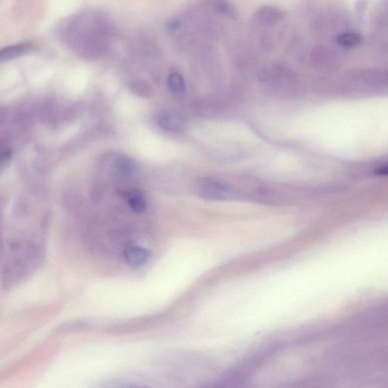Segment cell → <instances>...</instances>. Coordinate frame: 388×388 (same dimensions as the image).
<instances>
[{
	"label": "cell",
	"instance_id": "9",
	"mask_svg": "<svg viewBox=\"0 0 388 388\" xmlns=\"http://www.w3.org/2000/svg\"><path fill=\"white\" fill-rule=\"evenodd\" d=\"M203 190L207 194H209V196H216L217 197L219 193H223L229 191V187L227 184H224L220 181H207L202 184Z\"/></svg>",
	"mask_w": 388,
	"mask_h": 388
},
{
	"label": "cell",
	"instance_id": "11",
	"mask_svg": "<svg viewBox=\"0 0 388 388\" xmlns=\"http://www.w3.org/2000/svg\"><path fill=\"white\" fill-rule=\"evenodd\" d=\"M130 88L137 96L141 97H149L152 92L149 85L142 81H134L131 83Z\"/></svg>",
	"mask_w": 388,
	"mask_h": 388
},
{
	"label": "cell",
	"instance_id": "12",
	"mask_svg": "<svg viewBox=\"0 0 388 388\" xmlns=\"http://www.w3.org/2000/svg\"><path fill=\"white\" fill-rule=\"evenodd\" d=\"M160 124L165 130L173 131L179 127V120L174 116H165L160 119Z\"/></svg>",
	"mask_w": 388,
	"mask_h": 388
},
{
	"label": "cell",
	"instance_id": "8",
	"mask_svg": "<svg viewBox=\"0 0 388 388\" xmlns=\"http://www.w3.org/2000/svg\"><path fill=\"white\" fill-rule=\"evenodd\" d=\"M170 90L176 95H183L186 90V81L180 73L173 72L168 78Z\"/></svg>",
	"mask_w": 388,
	"mask_h": 388
},
{
	"label": "cell",
	"instance_id": "6",
	"mask_svg": "<svg viewBox=\"0 0 388 388\" xmlns=\"http://www.w3.org/2000/svg\"><path fill=\"white\" fill-rule=\"evenodd\" d=\"M125 198L129 207L136 214H142L146 209V202L142 194L138 191L132 190L125 194Z\"/></svg>",
	"mask_w": 388,
	"mask_h": 388
},
{
	"label": "cell",
	"instance_id": "5",
	"mask_svg": "<svg viewBox=\"0 0 388 388\" xmlns=\"http://www.w3.org/2000/svg\"><path fill=\"white\" fill-rule=\"evenodd\" d=\"M201 1L218 14L232 18V20L237 16L236 8L229 0H201Z\"/></svg>",
	"mask_w": 388,
	"mask_h": 388
},
{
	"label": "cell",
	"instance_id": "13",
	"mask_svg": "<svg viewBox=\"0 0 388 388\" xmlns=\"http://www.w3.org/2000/svg\"><path fill=\"white\" fill-rule=\"evenodd\" d=\"M378 174L382 175L388 174V165L384 166L383 169H380V171H378Z\"/></svg>",
	"mask_w": 388,
	"mask_h": 388
},
{
	"label": "cell",
	"instance_id": "3",
	"mask_svg": "<svg viewBox=\"0 0 388 388\" xmlns=\"http://www.w3.org/2000/svg\"><path fill=\"white\" fill-rule=\"evenodd\" d=\"M150 256L146 249L137 246L127 247L123 254L125 263L132 268L144 266L149 261Z\"/></svg>",
	"mask_w": 388,
	"mask_h": 388
},
{
	"label": "cell",
	"instance_id": "7",
	"mask_svg": "<svg viewBox=\"0 0 388 388\" xmlns=\"http://www.w3.org/2000/svg\"><path fill=\"white\" fill-rule=\"evenodd\" d=\"M362 41V36L356 32H347L338 36L337 42L345 48H352L356 47Z\"/></svg>",
	"mask_w": 388,
	"mask_h": 388
},
{
	"label": "cell",
	"instance_id": "4",
	"mask_svg": "<svg viewBox=\"0 0 388 388\" xmlns=\"http://www.w3.org/2000/svg\"><path fill=\"white\" fill-rule=\"evenodd\" d=\"M36 50V47L32 43H25L9 46L0 52V60L6 62L23 57Z\"/></svg>",
	"mask_w": 388,
	"mask_h": 388
},
{
	"label": "cell",
	"instance_id": "2",
	"mask_svg": "<svg viewBox=\"0 0 388 388\" xmlns=\"http://www.w3.org/2000/svg\"><path fill=\"white\" fill-rule=\"evenodd\" d=\"M287 13L280 7L264 5L256 8L254 20L262 25H275L284 20Z\"/></svg>",
	"mask_w": 388,
	"mask_h": 388
},
{
	"label": "cell",
	"instance_id": "10",
	"mask_svg": "<svg viewBox=\"0 0 388 388\" xmlns=\"http://www.w3.org/2000/svg\"><path fill=\"white\" fill-rule=\"evenodd\" d=\"M116 166L120 172L125 174H133L136 170L134 162L125 156L119 157L116 162Z\"/></svg>",
	"mask_w": 388,
	"mask_h": 388
},
{
	"label": "cell",
	"instance_id": "1",
	"mask_svg": "<svg viewBox=\"0 0 388 388\" xmlns=\"http://www.w3.org/2000/svg\"><path fill=\"white\" fill-rule=\"evenodd\" d=\"M57 34L71 52L95 60L103 57L112 47L115 27L106 14L90 9L64 18L59 25Z\"/></svg>",
	"mask_w": 388,
	"mask_h": 388
}]
</instances>
